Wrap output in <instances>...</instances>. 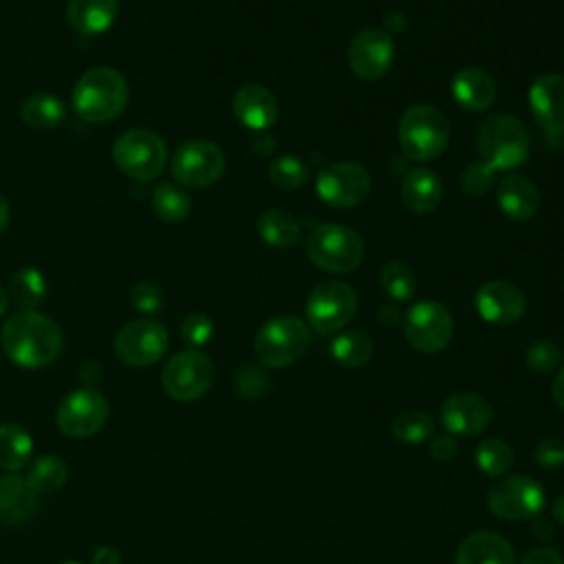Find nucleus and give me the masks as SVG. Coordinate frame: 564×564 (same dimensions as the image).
Segmentation results:
<instances>
[{"instance_id": "nucleus-13", "label": "nucleus", "mask_w": 564, "mask_h": 564, "mask_svg": "<svg viewBox=\"0 0 564 564\" xmlns=\"http://www.w3.org/2000/svg\"><path fill=\"white\" fill-rule=\"evenodd\" d=\"M108 419L106 397L90 388L82 386L68 392L57 405V427L73 438H84L104 427Z\"/></svg>"}, {"instance_id": "nucleus-36", "label": "nucleus", "mask_w": 564, "mask_h": 564, "mask_svg": "<svg viewBox=\"0 0 564 564\" xmlns=\"http://www.w3.org/2000/svg\"><path fill=\"white\" fill-rule=\"evenodd\" d=\"M379 282H381V289L386 291V295L397 302L410 300L416 291V280H414L412 269L397 260L383 264V269L379 273Z\"/></svg>"}, {"instance_id": "nucleus-4", "label": "nucleus", "mask_w": 564, "mask_h": 564, "mask_svg": "<svg viewBox=\"0 0 564 564\" xmlns=\"http://www.w3.org/2000/svg\"><path fill=\"white\" fill-rule=\"evenodd\" d=\"M399 143L414 161L436 159L449 143V121L430 104L410 106L399 121Z\"/></svg>"}, {"instance_id": "nucleus-18", "label": "nucleus", "mask_w": 564, "mask_h": 564, "mask_svg": "<svg viewBox=\"0 0 564 564\" xmlns=\"http://www.w3.org/2000/svg\"><path fill=\"white\" fill-rule=\"evenodd\" d=\"M529 106L540 123V128L549 134L564 132V75L544 73L529 88Z\"/></svg>"}, {"instance_id": "nucleus-37", "label": "nucleus", "mask_w": 564, "mask_h": 564, "mask_svg": "<svg viewBox=\"0 0 564 564\" xmlns=\"http://www.w3.org/2000/svg\"><path fill=\"white\" fill-rule=\"evenodd\" d=\"M269 178L275 187L280 189H297L306 183L308 178V167L304 161H300L297 156L284 154L278 156L271 167H269Z\"/></svg>"}, {"instance_id": "nucleus-23", "label": "nucleus", "mask_w": 564, "mask_h": 564, "mask_svg": "<svg viewBox=\"0 0 564 564\" xmlns=\"http://www.w3.org/2000/svg\"><path fill=\"white\" fill-rule=\"evenodd\" d=\"M452 95L460 108L469 112H482L496 99V82L485 70L467 66L454 75Z\"/></svg>"}, {"instance_id": "nucleus-33", "label": "nucleus", "mask_w": 564, "mask_h": 564, "mask_svg": "<svg viewBox=\"0 0 564 564\" xmlns=\"http://www.w3.org/2000/svg\"><path fill=\"white\" fill-rule=\"evenodd\" d=\"M9 291L22 311H35L46 297V280L37 269H20L11 278Z\"/></svg>"}, {"instance_id": "nucleus-49", "label": "nucleus", "mask_w": 564, "mask_h": 564, "mask_svg": "<svg viewBox=\"0 0 564 564\" xmlns=\"http://www.w3.org/2000/svg\"><path fill=\"white\" fill-rule=\"evenodd\" d=\"M383 26H386V29H383L386 33H388V31H390V33H401V31L405 29V18H403L401 13H390V15L386 18Z\"/></svg>"}, {"instance_id": "nucleus-5", "label": "nucleus", "mask_w": 564, "mask_h": 564, "mask_svg": "<svg viewBox=\"0 0 564 564\" xmlns=\"http://www.w3.org/2000/svg\"><path fill=\"white\" fill-rule=\"evenodd\" d=\"M311 262L330 273H348L364 260V240L346 225H317L306 238Z\"/></svg>"}, {"instance_id": "nucleus-48", "label": "nucleus", "mask_w": 564, "mask_h": 564, "mask_svg": "<svg viewBox=\"0 0 564 564\" xmlns=\"http://www.w3.org/2000/svg\"><path fill=\"white\" fill-rule=\"evenodd\" d=\"M253 148L258 150V154H269V150L275 148V141H273L264 130H260V132L256 134V139H253Z\"/></svg>"}, {"instance_id": "nucleus-38", "label": "nucleus", "mask_w": 564, "mask_h": 564, "mask_svg": "<svg viewBox=\"0 0 564 564\" xmlns=\"http://www.w3.org/2000/svg\"><path fill=\"white\" fill-rule=\"evenodd\" d=\"M524 359H527V366L531 370H535V372H551V370H555L562 364V350L553 341L540 339V341H533L527 348Z\"/></svg>"}, {"instance_id": "nucleus-21", "label": "nucleus", "mask_w": 564, "mask_h": 564, "mask_svg": "<svg viewBox=\"0 0 564 564\" xmlns=\"http://www.w3.org/2000/svg\"><path fill=\"white\" fill-rule=\"evenodd\" d=\"M454 564H516V553L500 533L476 531L458 544Z\"/></svg>"}, {"instance_id": "nucleus-32", "label": "nucleus", "mask_w": 564, "mask_h": 564, "mask_svg": "<svg viewBox=\"0 0 564 564\" xmlns=\"http://www.w3.org/2000/svg\"><path fill=\"white\" fill-rule=\"evenodd\" d=\"M152 209L165 223H181L187 218L192 200L181 187L172 183H161L152 189Z\"/></svg>"}, {"instance_id": "nucleus-41", "label": "nucleus", "mask_w": 564, "mask_h": 564, "mask_svg": "<svg viewBox=\"0 0 564 564\" xmlns=\"http://www.w3.org/2000/svg\"><path fill=\"white\" fill-rule=\"evenodd\" d=\"M130 302L139 313H156L163 306V293L152 282H137L130 289Z\"/></svg>"}, {"instance_id": "nucleus-15", "label": "nucleus", "mask_w": 564, "mask_h": 564, "mask_svg": "<svg viewBox=\"0 0 564 564\" xmlns=\"http://www.w3.org/2000/svg\"><path fill=\"white\" fill-rule=\"evenodd\" d=\"M225 172L223 150L205 139L183 143L172 156V174L178 183L189 187H207Z\"/></svg>"}, {"instance_id": "nucleus-1", "label": "nucleus", "mask_w": 564, "mask_h": 564, "mask_svg": "<svg viewBox=\"0 0 564 564\" xmlns=\"http://www.w3.org/2000/svg\"><path fill=\"white\" fill-rule=\"evenodd\" d=\"M0 344L13 364L44 368L59 357L64 337L51 317L37 311H18L2 324Z\"/></svg>"}, {"instance_id": "nucleus-52", "label": "nucleus", "mask_w": 564, "mask_h": 564, "mask_svg": "<svg viewBox=\"0 0 564 564\" xmlns=\"http://www.w3.org/2000/svg\"><path fill=\"white\" fill-rule=\"evenodd\" d=\"M553 518L564 527V494L553 502Z\"/></svg>"}, {"instance_id": "nucleus-10", "label": "nucleus", "mask_w": 564, "mask_h": 564, "mask_svg": "<svg viewBox=\"0 0 564 564\" xmlns=\"http://www.w3.org/2000/svg\"><path fill=\"white\" fill-rule=\"evenodd\" d=\"M542 505H544L542 485L527 474L500 478L487 494L489 511L511 522L531 520L540 516Z\"/></svg>"}, {"instance_id": "nucleus-8", "label": "nucleus", "mask_w": 564, "mask_h": 564, "mask_svg": "<svg viewBox=\"0 0 564 564\" xmlns=\"http://www.w3.org/2000/svg\"><path fill=\"white\" fill-rule=\"evenodd\" d=\"M357 311L355 291L339 280H326L317 284L306 300L308 324L319 335H330L341 330Z\"/></svg>"}, {"instance_id": "nucleus-40", "label": "nucleus", "mask_w": 564, "mask_h": 564, "mask_svg": "<svg viewBox=\"0 0 564 564\" xmlns=\"http://www.w3.org/2000/svg\"><path fill=\"white\" fill-rule=\"evenodd\" d=\"M214 335V324L207 315L203 313H192L183 319L181 324V337L185 344L198 348V346H205Z\"/></svg>"}, {"instance_id": "nucleus-7", "label": "nucleus", "mask_w": 564, "mask_h": 564, "mask_svg": "<svg viewBox=\"0 0 564 564\" xmlns=\"http://www.w3.org/2000/svg\"><path fill=\"white\" fill-rule=\"evenodd\" d=\"M112 156L119 170L130 178L152 181L165 165L167 148L156 132L148 128H132L115 141Z\"/></svg>"}, {"instance_id": "nucleus-34", "label": "nucleus", "mask_w": 564, "mask_h": 564, "mask_svg": "<svg viewBox=\"0 0 564 564\" xmlns=\"http://www.w3.org/2000/svg\"><path fill=\"white\" fill-rule=\"evenodd\" d=\"M390 432L397 441H401L405 445H419L432 436L434 423L421 410H403L392 419Z\"/></svg>"}, {"instance_id": "nucleus-11", "label": "nucleus", "mask_w": 564, "mask_h": 564, "mask_svg": "<svg viewBox=\"0 0 564 564\" xmlns=\"http://www.w3.org/2000/svg\"><path fill=\"white\" fill-rule=\"evenodd\" d=\"M403 330L408 341L416 350L432 355L443 350L452 341L454 319L452 313L441 302L423 300L410 306V311L405 313Z\"/></svg>"}, {"instance_id": "nucleus-20", "label": "nucleus", "mask_w": 564, "mask_h": 564, "mask_svg": "<svg viewBox=\"0 0 564 564\" xmlns=\"http://www.w3.org/2000/svg\"><path fill=\"white\" fill-rule=\"evenodd\" d=\"M234 112L240 123L260 132L275 123L278 101L269 88L260 84H245L234 95Z\"/></svg>"}, {"instance_id": "nucleus-3", "label": "nucleus", "mask_w": 564, "mask_h": 564, "mask_svg": "<svg viewBox=\"0 0 564 564\" xmlns=\"http://www.w3.org/2000/svg\"><path fill=\"white\" fill-rule=\"evenodd\" d=\"M480 161L489 163L496 172H507L529 159L531 137L527 126L509 115H491L478 132Z\"/></svg>"}, {"instance_id": "nucleus-35", "label": "nucleus", "mask_w": 564, "mask_h": 564, "mask_svg": "<svg viewBox=\"0 0 564 564\" xmlns=\"http://www.w3.org/2000/svg\"><path fill=\"white\" fill-rule=\"evenodd\" d=\"M476 467L487 476H502L513 465L511 447L500 438H487L476 447Z\"/></svg>"}, {"instance_id": "nucleus-53", "label": "nucleus", "mask_w": 564, "mask_h": 564, "mask_svg": "<svg viewBox=\"0 0 564 564\" xmlns=\"http://www.w3.org/2000/svg\"><path fill=\"white\" fill-rule=\"evenodd\" d=\"M7 223H9V205H7V200H4V196L0 194V234L4 231V227H7Z\"/></svg>"}, {"instance_id": "nucleus-14", "label": "nucleus", "mask_w": 564, "mask_h": 564, "mask_svg": "<svg viewBox=\"0 0 564 564\" xmlns=\"http://www.w3.org/2000/svg\"><path fill=\"white\" fill-rule=\"evenodd\" d=\"M167 344V330L161 322L134 319L117 333L115 352L123 364L132 368H145L165 355Z\"/></svg>"}, {"instance_id": "nucleus-19", "label": "nucleus", "mask_w": 564, "mask_h": 564, "mask_svg": "<svg viewBox=\"0 0 564 564\" xmlns=\"http://www.w3.org/2000/svg\"><path fill=\"white\" fill-rule=\"evenodd\" d=\"M441 421L452 434L471 436L489 425L491 408L482 397L474 392H456L445 399L441 408Z\"/></svg>"}, {"instance_id": "nucleus-28", "label": "nucleus", "mask_w": 564, "mask_h": 564, "mask_svg": "<svg viewBox=\"0 0 564 564\" xmlns=\"http://www.w3.org/2000/svg\"><path fill=\"white\" fill-rule=\"evenodd\" d=\"M31 454V434L18 423H0V467L7 471H18L29 463Z\"/></svg>"}, {"instance_id": "nucleus-47", "label": "nucleus", "mask_w": 564, "mask_h": 564, "mask_svg": "<svg viewBox=\"0 0 564 564\" xmlns=\"http://www.w3.org/2000/svg\"><path fill=\"white\" fill-rule=\"evenodd\" d=\"M551 397H553V401L557 403V408L564 410V368H560L557 375H555V379H553Z\"/></svg>"}, {"instance_id": "nucleus-2", "label": "nucleus", "mask_w": 564, "mask_h": 564, "mask_svg": "<svg viewBox=\"0 0 564 564\" xmlns=\"http://www.w3.org/2000/svg\"><path fill=\"white\" fill-rule=\"evenodd\" d=\"M128 104L126 77L110 68L97 66L84 73L73 88L75 112L90 123H106L115 119Z\"/></svg>"}, {"instance_id": "nucleus-39", "label": "nucleus", "mask_w": 564, "mask_h": 564, "mask_svg": "<svg viewBox=\"0 0 564 564\" xmlns=\"http://www.w3.org/2000/svg\"><path fill=\"white\" fill-rule=\"evenodd\" d=\"M496 174H498V172H496L489 163L476 161V163H471V165H467V167L463 170L460 185H463V189H465L467 194L480 196V194H485V192L491 189V185L496 183Z\"/></svg>"}, {"instance_id": "nucleus-50", "label": "nucleus", "mask_w": 564, "mask_h": 564, "mask_svg": "<svg viewBox=\"0 0 564 564\" xmlns=\"http://www.w3.org/2000/svg\"><path fill=\"white\" fill-rule=\"evenodd\" d=\"M379 319L386 324V326H394L399 322V311L394 306H383L381 313H379Z\"/></svg>"}, {"instance_id": "nucleus-30", "label": "nucleus", "mask_w": 564, "mask_h": 564, "mask_svg": "<svg viewBox=\"0 0 564 564\" xmlns=\"http://www.w3.org/2000/svg\"><path fill=\"white\" fill-rule=\"evenodd\" d=\"M330 355L344 368H359L372 357V339L361 330H344L333 339Z\"/></svg>"}, {"instance_id": "nucleus-51", "label": "nucleus", "mask_w": 564, "mask_h": 564, "mask_svg": "<svg viewBox=\"0 0 564 564\" xmlns=\"http://www.w3.org/2000/svg\"><path fill=\"white\" fill-rule=\"evenodd\" d=\"M533 533H535V535H542V538H551V535H553V527H551L549 520H544V518L538 516V520L533 522Z\"/></svg>"}, {"instance_id": "nucleus-16", "label": "nucleus", "mask_w": 564, "mask_h": 564, "mask_svg": "<svg viewBox=\"0 0 564 564\" xmlns=\"http://www.w3.org/2000/svg\"><path fill=\"white\" fill-rule=\"evenodd\" d=\"M394 62V42L383 29H364L348 44V66L366 82L381 79Z\"/></svg>"}, {"instance_id": "nucleus-29", "label": "nucleus", "mask_w": 564, "mask_h": 564, "mask_svg": "<svg viewBox=\"0 0 564 564\" xmlns=\"http://www.w3.org/2000/svg\"><path fill=\"white\" fill-rule=\"evenodd\" d=\"M258 234L260 238L275 249L293 247L302 238L300 223L284 209H269L258 220Z\"/></svg>"}, {"instance_id": "nucleus-9", "label": "nucleus", "mask_w": 564, "mask_h": 564, "mask_svg": "<svg viewBox=\"0 0 564 564\" xmlns=\"http://www.w3.org/2000/svg\"><path fill=\"white\" fill-rule=\"evenodd\" d=\"M214 381V364L200 350L176 352L161 372V386L174 401H194L203 397Z\"/></svg>"}, {"instance_id": "nucleus-42", "label": "nucleus", "mask_w": 564, "mask_h": 564, "mask_svg": "<svg viewBox=\"0 0 564 564\" xmlns=\"http://www.w3.org/2000/svg\"><path fill=\"white\" fill-rule=\"evenodd\" d=\"M535 463H540L546 469L564 465V443L560 438H544L533 449Z\"/></svg>"}, {"instance_id": "nucleus-22", "label": "nucleus", "mask_w": 564, "mask_h": 564, "mask_svg": "<svg viewBox=\"0 0 564 564\" xmlns=\"http://www.w3.org/2000/svg\"><path fill=\"white\" fill-rule=\"evenodd\" d=\"M498 207L509 220L527 223L540 207V194L529 178L509 174L498 183Z\"/></svg>"}, {"instance_id": "nucleus-43", "label": "nucleus", "mask_w": 564, "mask_h": 564, "mask_svg": "<svg viewBox=\"0 0 564 564\" xmlns=\"http://www.w3.org/2000/svg\"><path fill=\"white\" fill-rule=\"evenodd\" d=\"M264 388H267V377L253 366H245L236 375V390L242 397H258V394L264 392Z\"/></svg>"}, {"instance_id": "nucleus-31", "label": "nucleus", "mask_w": 564, "mask_h": 564, "mask_svg": "<svg viewBox=\"0 0 564 564\" xmlns=\"http://www.w3.org/2000/svg\"><path fill=\"white\" fill-rule=\"evenodd\" d=\"M66 476L68 467L59 456L42 454L31 463L26 480L37 494H53L66 482Z\"/></svg>"}, {"instance_id": "nucleus-6", "label": "nucleus", "mask_w": 564, "mask_h": 564, "mask_svg": "<svg viewBox=\"0 0 564 564\" xmlns=\"http://www.w3.org/2000/svg\"><path fill=\"white\" fill-rule=\"evenodd\" d=\"M308 326L295 315H278L264 322L253 339L256 355L267 368L295 364L308 348Z\"/></svg>"}, {"instance_id": "nucleus-54", "label": "nucleus", "mask_w": 564, "mask_h": 564, "mask_svg": "<svg viewBox=\"0 0 564 564\" xmlns=\"http://www.w3.org/2000/svg\"><path fill=\"white\" fill-rule=\"evenodd\" d=\"M7 304H9V297H7V293L0 289V315L7 311Z\"/></svg>"}, {"instance_id": "nucleus-12", "label": "nucleus", "mask_w": 564, "mask_h": 564, "mask_svg": "<svg viewBox=\"0 0 564 564\" xmlns=\"http://www.w3.org/2000/svg\"><path fill=\"white\" fill-rule=\"evenodd\" d=\"M370 174L366 167L352 161H337L317 174V196L337 209H350L366 200L370 194Z\"/></svg>"}, {"instance_id": "nucleus-17", "label": "nucleus", "mask_w": 564, "mask_h": 564, "mask_svg": "<svg viewBox=\"0 0 564 564\" xmlns=\"http://www.w3.org/2000/svg\"><path fill=\"white\" fill-rule=\"evenodd\" d=\"M524 293L507 280L485 282L476 291V311L489 324L511 326L524 315Z\"/></svg>"}, {"instance_id": "nucleus-25", "label": "nucleus", "mask_w": 564, "mask_h": 564, "mask_svg": "<svg viewBox=\"0 0 564 564\" xmlns=\"http://www.w3.org/2000/svg\"><path fill=\"white\" fill-rule=\"evenodd\" d=\"M443 198V185L432 170L414 167L401 183V200L414 214H430Z\"/></svg>"}, {"instance_id": "nucleus-46", "label": "nucleus", "mask_w": 564, "mask_h": 564, "mask_svg": "<svg viewBox=\"0 0 564 564\" xmlns=\"http://www.w3.org/2000/svg\"><path fill=\"white\" fill-rule=\"evenodd\" d=\"M93 564H121V553L112 546H99L93 553Z\"/></svg>"}, {"instance_id": "nucleus-24", "label": "nucleus", "mask_w": 564, "mask_h": 564, "mask_svg": "<svg viewBox=\"0 0 564 564\" xmlns=\"http://www.w3.org/2000/svg\"><path fill=\"white\" fill-rule=\"evenodd\" d=\"M37 509V491L20 476L0 478V522L20 524L29 520Z\"/></svg>"}, {"instance_id": "nucleus-45", "label": "nucleus", "mask_w": 564, "mask_h": 564, "mask_svg": "<svg viewBox=\"0 0 564 564\" xmlns=\"http://www.w3.org/2000/svg\"><path fill=\"white\" fill-rule=\"evenodd\" d=\"M430 454L441 460V463H447L452 458H456L458 454V443L452 438V436H436L430 445Z\"/></svg>"}, {"instance_id": "nucleus-26", "label": "nucleus", "mask_w": 564, "mask_h": 564, "mask_svg": "<svg viewBox=\"0 0 564 564\" xmlns=\"http://www.w3.org/2000/svg\"><path fill=\"white\" fill-rule=\"evenodd\" d=\"M119 0H68V22L82 35H97L112 26Z\"/></svg>"}, {"instance_id": "nucleus-44", "label": "nucleus", "mask_w": 564, "mask_h": 564, "mask_svg": "<svg viewBox=\"0 0 564 564\" xmlns=\"http://www.w3.org/2000/svg\"><path fill=\"white\" fill-rule=\"evenodd\" d=\"M520 564H564L562 555L551 546H533L524 553Z\"/></svg>"}, {"instance_id": "nucleus-55", "label": "nucleus", "mask_w": 564, "mask_h": 564, "mask_svg": "<svg viewBox=\"0 0 564 564\" xmlns=\"http://www.w3.org/2000/svg\"><path fill=\"white\" fill-rule=\"evenodd\" d=\"M59 564H82V562H75V560H68V562H59Z\"/></svg>"}, {"instance_id": "nucleus-27", "label": "nucleus", "mask_w": 564, "mask_h": 564, "mask_svg": "<svg viewBox=\"0 0 564 564\" xmlns=\"http://www.w3.org/2000/svg\"><path fill=\"white\" fill-rule=\"evenodd\" d=\"M64 115H66V108H64L62 99L57 95H48V93L29 95L20 106L22 121L35 130H51V128L59 126Z\"/></svg>"}]
</instances>
